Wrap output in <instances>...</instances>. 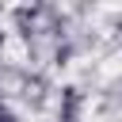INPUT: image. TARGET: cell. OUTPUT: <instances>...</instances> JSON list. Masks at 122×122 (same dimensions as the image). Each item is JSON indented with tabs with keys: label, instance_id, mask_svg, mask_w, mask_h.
I'll list each match as a JSON object with an SVG mask.
<instances>
[{
	"label": "cell",
	"instance_id": "1",
	"mask_svg": "<svg viewBox=\"0 0 122 122\" xmlns=\"http://www.w3.org/2000/svg\"><path fill=\"white\" fill-rule=\"evenodd\" d=\"M0 122H11V114H8V111H0Z\"/></svg>",
	"mask_w": 122,
	"mask_h": 122
}]
</instances>
